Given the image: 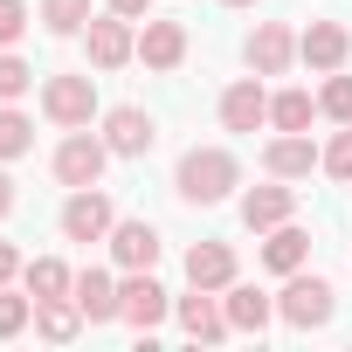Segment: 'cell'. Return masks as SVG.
I'll return each instance as SVG.
<instances>
[{
	"instance_id": "obj_5",
	"label": "cell",
	"mask_w": 352,
	"mask_h": 352,
	"mask_svg": "<svg viewBox=\"0 0 352 352\" xmlns=\"http://www.w3.org/2000/svg\"><path fill=\"white\" fill-rule=\"evenodd\" d=\"M56 228H63V242H104V235L118 228V201H111L104 187H69Z\"/></svg>"
},
{
	"instance_id": "obj_12",
	"label": "cell",
	"mask_w": 352,
	"mask_h": 352,
	"mask_svg": "<svg viewBox=\"0 0 352 352\" xmlns=\"http://www.w3.org/2000/svg\"><path fill=\"white\" fill-rule=\"evenodd\" d=\"M138 63L152 76H173L187 63V21H166V14H145L138 21Z\"/></svg>"
},
{
	"instance_id": "obj_15",
	"label": "cell",
	"mask_w": 352,
	"mask_h": 352,
	"mask_svg": "<svg viewBox=\"0 0 352 352\" xmlns=\"http://www.w3.org/2000/svg\"><path fill=\"white\" fill-rule=\"evenodd\" d=\"M318 159H324V145H311V131H276L263 145V173L270 180H311Z\"/></svg>"
},
{
	"instance_id": "obj_34",
	"label": "cell",
	"mask_w": 352,
	"mask_h": 352,
	"mask_svg": "<svg viewBox=\"0 0 352 352\" xmlns=\"http://www.w3.org/2000/svg\"><path fill=\"white\" fill-rule=\"evenodd\" d=\"M221 8H256V0H221Z\"/></svg>"
},
{
	"instance_id": "obj_14",
	"label": "cell",
	"mask_w": 352,
	"mask_h": 352,
	"mask_svg": "<svg viewBox=\"0 0 352 352\" xmlns=\"http://www.w3.org/2000/svg\"><path fill=\"white\" fill-rule=\"evenodd\" d=\"M104 249H111V270H159L166 235H159L152 221H124V214H118V228L104 235Z\"/></svg>"
},
{
	"instance_id": "obj_16",
	"label": "cell",
	"mask_w": 352,
	"mask_h": 352,
	"mask_svg": "<svg viewBox=\"0 0 352 352\" xmlns=\"http://www.w3.org/2000/svg\"><path fill=\"white\" fill-rule=\"evenodd\" d=\"M276 221H297V187L290 180H263L242 194V228L249 235H270Z\"/></svg>"
},
{
	"instance_id": "obj_33",
	"label": "cell",
	"mask_w": 352,
	"mask_h": 352,
	"mask_svg": "<svg viewBox=\"0 0 352 352\" xmlns=\"http://www.w3.org/2000/svg\"><path fill=\"white\" fill-rule=\"evenodd\" d=\"M14 201H21V194H14V173H8V166H0V221H8V214H14Z\"/></svg>"
},
{
	"instance_id": "obj_24",
	"label": "cell",
	"mask_w": 352,
	"mask_h": 352,
	"mask_svg": "<svg viewBox=\"0 0 352 352\" xmlns=\"http://www.w3.org/2000/svg\"><path fill=\"white\" fill-rule=\"evenodd\" d=\"M28 152H35V118L21 104H0V166H14Z\"/></svg>"
},
{
	"instance_id": "obj_32",
	"label": "cell",
	"mask_w": 352,
	"mask_h": 352,
	"mask_svg": "<svg viewBox=\"0 0 352 352\" xmlns=\"http://www.w3.org/2000/svg\"><path fill=\"white\" fill-rule=\"evenodd\" d=\"M104 8L124 14V21H145V14H152V0H104Z\"/></svg>"
},
{
	"instance_id": "obj_21",
	"label": "cell",
	"mask_w": 352,
	"mask_h": 352,
	"mask_svg": "<svg viewBox=\"0 0 352 352\" xmlns=\"http://www.w3.org/2000/svg\"><path fill=\"white\" fill-rule=\"evenodd\" d=\"M35 331H42L49 345H69V338L90 331V318H83L76 297H42V304H35Z\"/></svg>"
},
{
	"instance_id": "obj_18",
	"label": "cell",
	"mask_w": 352,
	"mask_h": 352,
	"mask_svg": "<svg viewBox=\"0 0 352 352\" xmlns=\"http://www.w3.org/2000/svg\"><path fill=\"white\" fill-rule=\"evenodd\" d=\"M69 297L83 304L90 331H97V324H118V318H124V290H118V276H111V270H76V290H69Z\"/></svg>"
},
{
	"instance_id": "obj_20",
	"label": "cell",
	"mask_w": 352,
	"mask_h": 352,
	"mask_svg": "<svg viewBox=\"0 0 352 352\" xmlns=\"http://www.w3.org/2000/svg\"><path fill=\"white\" fill-rule=\"evenodd\" d=\"M235 276H242V263H235L228 242H194V249H187V283H194V290H228Z\"/></svg>"
},
{
	"instance_id": "obj_8",
	"label": "cell",
	"mask_w": 352,
	"mask_h": 352,
	"mask_svg": "<svg viewBox=\"0 0 352 352\" xmlns=\"http://www.w3.org/2000/svg\"><path fill=\"white\" fill-rule=\"evenodd\" d=\"M173 324H180V338H194V345L235 338V324L221 311V290H194V283H187V297H173Z\"/></svg>"
},
{
	"instance_id": "obj_7",
	"label": "cell",
	"mask_w": 352,
	"mask_h": 352,
	"mask_svg": "<svg viewBox=\"0 0 352 352\" xmlns=\"http://www.w3.org/2000/svg\"><path fill=\"white\" fill-rule=\"evenodd\" d=\"M83 56H90V69H124V63H138V21H124V14H90V28H83Z\"/></svg>"
},
{
	"instance_id": "obj_13",
	"label": "cell",
	"mask_w": 352,
	"mask_h": 352,
	"mask_svg": "<svg viewBox=\"0 0 352 352\" xmlns=\"http://www.w3.org/2000/svg\"><path fill=\"white\" fill-rule=\"evenodd\" d=\"M297 63H304L311 76L345 69V63H352V28H345V21H311V28L297 35Z\"/></svg>"
},
{
	"instance_id": "obj_23",
	"label": "cell",
	"mask_w": 352,
	"mask_h": 352,
	"mask_svg": "<svg viewBox=\"0 0 352 352\" xmlns=\"http://www.w3.org/2000/svg\"><path fill=\"white\" fill-rule=\"evenodd\" d=\"M318 97L311 90H270V131H311Z\"/></svg>"
},
{
	"instance_id": "obj_6",
	"label": "cell",
	"mask_w": 352,
	"mask_h": 352,
	"mask_svg": "<svg viewBox=\"0 0 352 352\" xmlns=\"http://www.w3.org/2000/svg\"><path fill=\"white\" fill-rule=\"evenodd\" d=\"M118 290H124V318H118V324H131L138 338H152V331L173 318V297H166V283H159L152 270H118Z\"/></svg>"
},
{
	"instance_id": "obj_9",
	"label": "cell",
	"mask_w": 352,
	"mask_h": 352,
	"mask_svg": "<svg viewBox=\"0 0 352 352\" xmlns=\"http://www.w3.org/2000/svg\"><path fill=\"white\" fill-rule=\"evenodd\" d=\"M214 111H221V131H242V138H249V131H263V124H270V76H256V69H249V76H235V83L221 90V104H214Z\"/></svg>"
},
{
	"instance_id": "obj_11",
	"label": "cell",
	"mask_w": 352,
	"mask_h": 352,
	"mask_svg": "<svg viewBox=\"0 0 352 352\" xmlns=\"http://www.w3.org/2000/svg\"><path fill=\"white\" fill-rule=\"evenodd\" d=\"M242 63H249L256 76H290V63H297V28H290V21H256L249 42H242Z\"/></svg>"
},
{
	"instance_id": "obj_29",
	"label": "cell",
	"mask_w": 352,
	"mask_h": 352,
	"mask_svg": "<svg viewBox=\"0 0 352 352\" xmlns=\"http://www.w3.org/2000/svg\"><path fill=\"white\" fill-rule=\"evenodd\" d=\"M318 173H331V180H345V187H352V124H338V131H331V145H324Z\"/></svg>"
},
{
	"instance_id": "obj_22",
	"label": "cell",
	"mask_w": 352,
	"mask_h": 352,
	"mask_svg": "<svg viewBox=\"0 0 352 352\" xmlns=\"http://www.w3.org/2000/svg\"><path fill=\"white\" fill-rule=\"evenodd\" d=\"M21 290L42 304V297H69L76 290V270L63 263V256H28V270H21Z\"/></svg>"
},
{
	"instance_id": "obj_1",
	"label": "cell",
	"mask_w": 352,
	"mask_h": 352,
	"mask_svg": "<svg viewBox=\"0 0 352 352\" xmlns=\"http://www.w3.org/2000/svg\"><path fill=\"white\" fill-rule=\"evenodd\" d=\"M235 187H242V159L228 145H187L180 166H173V194L187 208H221Z\"/></svg>"
},
{
	"instance_id": "obj_17",
	"label": "cell",
	"mask_w": 352,
	"mask_h": 352,
	"mask_svg": "<svg viewBox=\"0 0 352 352\" xmlns=\"http://www.w3.org/2000/svg\"><path fill=\"white\" fill-rule=\"evenodd\" d=\"M256 263H263L270 276H290V270H304V263H311V228H304V221H276V228L263 235Z\"/></svg>"
},
{
	"instance_id": "obj_28",
	"label": "cell",
	"mask_w": 352,
	"mask_h": 352,
	"mask_svg": "<svg viewBox=\"0 0 352 352\" xmlns=\"http://www.w3.org/2000/svg\"><path fill=\"white\" fill-rule=\"evenodd\" d=\"M28 324H35V297L14 290V283H0V338H21Z\"/></svg>"
},
{
	"instance_id": "obj_31",
	"label": "cell",
	"mask_w": 352,
	"mask_h": 352,
	"mask_svg": "<svg viewBox=\"0 0 352 352\" xmlns=\"http://www.w3.org/2000/svg\"><path fill=\"white\" fill-rule=\"evenodd\" d=\"M21 270H28V256H21V249H14L8 235H0V283H14Z\"/></svg>"
},
{
	"instance_id": "obj_4",
	"label": "cell",
	"mask_w": 352,
	"mask_h": 352,
	"mask_svg": "<svg viewBox=\"0 0 352 352\" xmlns=\"http://www.w3.org/2000/svg\"><path fill=\"white\" fill-rule=\"evenodd\" d=\"M104 166H111V145L104 131H63V145L49 152V173H56V187H104Z\"/></svg>"
},
{
	"instance_id": "obj_19",
	"label": "cell",
	"mask_w": 352,
	"mask_h": 352,
	"mask_svg": "<svg viewBox=\"0 0 352 352\" xmlns=\"http://www.w3.org/2000/svg\"><path fill=\"white\" fill-rule=\"evenodd\" d=\"M221 311H228V324H235V331H249V338H263V331L276 324V297H263V290H256V283H242V276L221 290Z\"/></svg>"
},
{
	"instance_id": "obj_2",
	"label": "cell",
	"mask_w": 352,
	"mask_h": 352,
	"mask_svg": "<svg viewBox=\"0 0 352 352\" xmlns=\"http://www.w3.org/2000/svg\"><path fill=\"white\" fill-rule=\"evenodd\" d=\"M331 318H338V290L311 270H290L283 290H276V324L283 331H324Z\"/></svg>"
},
{
	"instance_id": "obj_25",
	"label": "cell",
	"mask_w": 352,
	"mask_h": 352,
	"mask_svg": "<svg viewBox=\"0 0 352 352\" xmlns=\"http://www.w3.org/2000/svg\"><path fill=\"white\" fill-rule=\"evenodd\" d=\"M35 21H42L49 35H63V42H69V35H83V28H90V0H42Z\"/></svg>"
},
{
	"instance_id": "obj_3",
	"label": "cell",
	"mask_w": 352,
	"mask_h": 352,
	"mask_svg": "<svg viewBox=\"0 0 352 352\" xmlns=\"http://www.w3.org/2000/svg\"><path fill=\"white\" fill-rule=\"evenodd\" d=\"M42 118H49L56 131H83V124H97V118H104V104H97V76H83V69H56V76H42Z\"/></svg>"
},
{
	"instance_id": "obj_27",
	"label": "cell",
	"mask_w": 352,
	"mask_h": 352,
	"mask_svg": "<svg viewBox=\"0 0 352 352\" xmlns=\"http://www.w3.org/2000/svg\"><path fill=\"white\" fill-rule=\"evenodd\" d=\"M28 90H35V63L14 56V49H0V104H21Z\"/></svg>"
},
{
	"instance_id": "obj_10",
	"label": "cell",
	"mask_w": 352,
	"mask_h": 352,
	"mask_svg": "<svg viewBox=\"0 0 352 352\" xmlns=\"http://www.w3.org/2000/svg\"><path fill=\"white\" fill-rule=\"evenodd\" d=\"M97 124H104L111 159H145V152L159 145V124H152V111H145V104H111Z\"/></svg>"
},
{
	"instance_id": "obj_26",
	"label": "cell",
	"mask_w": 352,
	"mask_h": 352,
	"mask_svg": "<svg viewBox=\"0 0 352 352\" xmlns=\"http://www.w3.org/2000/svg\"><path fill=\"white\" fill-rule=\"evenodd\" d=\"M318 118H331V124H352V76H345V69H331V76L318 83Z\"/></svg>"
},
{
	"instance_id": "obj_30",
	"label": "cell",
	"mask_w": 352,
	"mask_h": 352,
	"mask_svg": "<svg viewBox=\"0 0 352 352\" xmlns=\"http://www.w3.org/2000/svg\"><path fill=\"white\" fill-rule=\"evenodd\" d=\"M28 28H35V8H28V0H0V49H14Z\"/></svg>"
}]
</instances>
